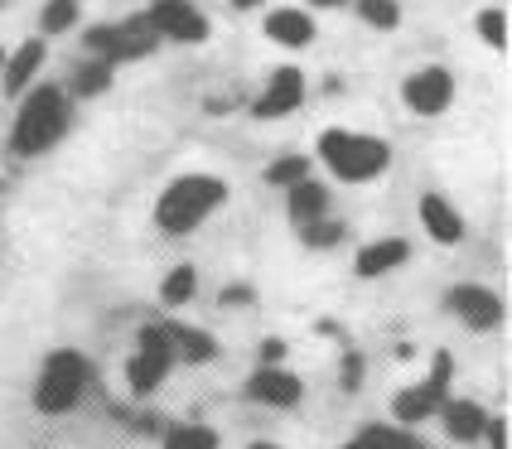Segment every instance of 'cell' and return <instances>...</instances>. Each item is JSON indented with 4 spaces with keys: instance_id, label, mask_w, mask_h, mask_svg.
Returning a JSON list of instances; mask_svg holds the SVG:
<instances>
[{
    "instance_id": "24",
    "label": "cell",
    "mask_w": 512,
    "mask_h": 449,
    "mask_svg": "<svg viewBox=\"0 0 512 449\" xmlns=\"http://www.w3.org/2000/svg\"><path fill=\"white\" fill-rule=\"evenodd\" d=\"M416 435H406L401 425H363V435H358V445L363 449H411Z\"/></svg>"
},
{
    "instance_id": "39",
    "label": "cell",
    "mask_w": 512,
    "mask_h": 449,
    "mask_svg": "<svg viewBox=\"0 0 512 449\" xmlns=\"http://www.w3.org/2000/svg\"><path fill=\"white\" fill-rule=\"evenodd\" d=\"M0 68H5V54H0Z\"/></svg>"
},
{
    "instance_id": "7",
    "label": "cell",
    "mask_w": 512,
    "mask_h": 449,
    "mask_svg": "<svg viewBox=\"0 0 512 449\" xmlns=\"http://www.w3.org/2000/svg\"><path fill=\"white\" fill-rule=\"evenodd\" d=\"M145 20L155 25L160 39H170V44H203V39L213 34L208 15L194 10V0H150Z\"/></svg>"
},
{
    "instance_id": "32",
    "label": "cell",
    "mask_w": 512,
    "mask_h": 449,
    "mask_svg": "<svg viewBox=\"0 0 512 449\" xmlns=\"http://www.w3.org/2000/svg\"><path fill=\"white\" fill-rule=\"evenodd\" d=\"M285 358V343L281 338H261V367H276Z\"/></svg>"
},
{
    "instance_id": "30",
    "label": "cell",
    "mask_w": 512,
    "mask_h": 449,
    "mask_svg": "<svg viewBox=\"0 0 512 449\" xmlns=\"http://www.w3.org/2000/svg\"><path fill=\"white\" fill-rule=\"evenodd\" d=\"M363 372H368V367H363V353H358V348H348V353H343V363H339V387L343 392H358V387H363Z\"/></svg>"
},
{
    "instance_id": "20",
    "label": "cell",
    "mask_w": 512,
    "mask_h": 449,
    "mask_svg": "<svg viewBox=\"0 0 512 449\" xmlns=\"http://www.w3.org/2000/svg\"><path fill=\"white\" fill-rule=\"evenodd\" d=\"M435 411H440V406H435L421 387H411V392H401L397 401H392V416H397V425H426Z\"/></svg>"
},
{
    "instance_id": "10",
    "label": "cell",
    "mask_w": 512,
    "mask_h": 449,
    "mask_svg": "<svg viewBox=\"0 0 512 449\" xmlns=\"http://www.w3.org/2000/svg\"><path fill=\"white\" fill-rule=\"evenodd\" d=\"M300 396H305L300 377H295V372H285L281 363L276 367H256L252 377H247V401H256V406L290 411V406H300Z\"/></svg>"
},
{
    "instance_id": "9",
    "label": "cell",
    "mask_w": 512,
    "mask_h": 449,
    "mask_svg": "<svg viewBox=\"0 0 512 449\" xmlns=\"http://www.w3.org/2000/svg\"><path fill=\"white\" fill-rule=\"evenodd\" d=\"M445 305H450V314H455L464 329H479V334H488V329H498L503 324V300L488 290V285H455L450 295H445Z\"/></svg>"
},
{
    "instance_id": "16",
    "label": "cell",
    "mask_w": 512,
    "mask_h": 449,
    "mask_svg": "<svg viewBox=\"0 0 512 449\" xmlns=\"http://www.w3.org/2000/svg\"><path fill=\"white\" fill-rule=\"evenodd\" d=\"M266 39H276L281 49H310L314 44L310 10H271L266 15Z\"/></svg>"
},
{
    "instance_id": "28",
    "label": "cell",
    "mask_w": 512,
    "mask_h": 449,
    "mask_svg": "<svg viewBox=\"0 0 512 449\" xmlns=\"http://www.w3.org/2000/svg\"><path fill=\"white\" fill-rule=\"evenodd\" d=\"M358 10H363V20H368L372 29H397L401 25L397 0H358Z\"/></svg>"
},
{
    "instance_id": "12",
    "label": "cell",
    "mask_w": 512,
    "mask_h": 449,
    "mask_svg": "<svg viewBox=\"0 0 512 449\" xmlns=\"http://www.w3.org/2000/svg\"><path fill=\"white\" fill-rule=\"evenodd\" d=\"M44 58H49L44 39H25L15 54L5 58V68H0V92L5 97H25L34 87V78H39V68H44Z\"/></svg>"
},
{
    "instance_id": "40",
    "label": "cell",
    "mask_w": 512,
    "mask_h": 449,
    "mask_svg": "<svg viewBox=\"0 0 512 449\" xmlns=\"http://www.w3.org/2000/svg\"><path fill=\"white\" fill-rule=\"evenodd\" d=\"M78 5H83V0H78Z\"/></svg>"
},
{
    "instance_id": "3",
    "label": "cell",
    "mask_w": 512,
    "mask_h": 449,
    "mask_svg": "<svg viewBox=\"0 0 512 449\" xmlns=\"http://www.w3.org/2000/svg\"><path fill=\"white\" fill-rule=\"evenodd\" d=\"M319 160L334 169V179H343V184H372L377 174L392 169V145L377 141V136H363V131L329 126L319 136Z\"/></svg>"
},
{
    "instance_id": "36",
    "label": "cell",
    "mask_w": 512,
    "mask_h": 449,
    "mask_svg": "<svg viewBox=\"0 0 512 449\" xmlns=\"http://www.w3.org/2000/svg\"><path fill=\"white\" fill-rule=\"evenodd\" d=\"M247 449H281V445H271V440H256V445H247Z\"/></svg>"
},
{
    "instance_id": "22",
    "label": "cell",
    "mask_w": 512,
    "mask_h": 449,
    "mask_svg": "<svg viewBox=\"0 0 512 449\" xmlns=\"http://www.w3.org/2000/svg\"><path fill=\"white\" fill-rule=\"evenodd\" d=\"M450 382H455V358H450V353H435V358H430V377L426 382H416V387L440 406V401L450 396Z\"/></svg>"
},
{
    "instance_id": "35",
    "label": "cell",
    "mask_w": 512,
    "mask_h": 449,
    "mask_svg": "<svg viewBox=\"0 0 512 449\" xmlns=\"http://www.w3.org/2000/svg\"><path fill=\"white\" fill-rule=\"evenodd\" d=\"M314 5H324V10H339L343 0H314Z\"/></svg>"
},
{
    "instance_id": "41",
    "label": "cell",
    "mask_w": 512,
    "mask_h": 449,
    "mask_svg": "<svg viewBox=\"0 0 512 449\" xmlns=\"http://www.w3.org/2000/svg\"><path fill=\"white\" fill-rule=\"evenodd\" d=\"M0 5H5V0H0Z\"/></svg>"
},
{
    "instance_id": "31",
    "label": "cell",
    "mask_w": 512,
    "mask_h": 449,
    "mask_svg": "<svg viewBox=\"0 0 512 449\" xmlns=\"http://www.w3.org/2000/svg\"><path fill=\"white\" fill-rule=\"evenodd\" d=\"M479 440H484L488 449H508V416H488Z\"/></svg>"
},
{
    "instance_id": "8",
    "label": "cell",
    "mask_w": 512,
    "mask_h": 449,
    "mask_svg": "<svg viewBox=\"0 0 512 449\" xmlns=\"http://www.w3.org/2000/svg\"><path fill=\"white\" fill-rule=\"evenodd\" d=\"M401 102H406L416 116H440L450 102H455V78H450V68H440V63L416 68V73L401 83Z\"/></svg>"
},
{
    "instance_id": "6",
    "label": "cell",
    "mask_w": 512,
    "mask_h": 449,
    "mask_svg": "<svg viewBox=\"0 0 512 449\" xmlns=\"http://www.w3.org/2000/svg\"><path fill=\"white\" fill-rule=\"evenodd\" d=\"M87 54L107 58V63H131V58H145L155 54V44H160V34H155V25L145 20V15H131V20H116V25H97L87 29Z\"/></svg>"
},
{
    "instance_id": "37",
    "label": "cell",
    "mask_w": 512,
    "mask_h": 449,
    "mask_svg": "<svg viewBox=\"0 0 512 449\" xmlns=\"http://www.w3.org/2000/svg\"><path fill=\"white\" fill-rule=\"evenodd\" d=\"M339 449H363V445H358V440H348V445H339Z\"/></svg>"
},
{
    "instance_id": "38",
    "label": "cell",
    "mask_w": 512,
    "mask_h": 449,
    "mask_svg": "<svg viewBox=\"0 0 512 449\" xmlns=\"http://www.w3.org/2000/svg\"><path fill=\"white\" fill-rule=\"evenodd\" d=\"M411 449H430V445H421V440H411Z\"/></svg>"
},
{
    "instance_id": "4",
    "label": "cell",
    "mask_w": 512,
    "mask_h": 449,
    "mask_svg": "<svg viewBox=\"0 0 512 449\" xmlns=\"http://www.w3.org/2000/svg\"><path fill=\"white\" fill-rule=\"evenodd\" d=\"M87 382H92V367H87L83 353H78V348H58V353H49L44 367H39L29 401H34L39 416H68L87 396Z\"/></svg>"
},
{
    "instance_id": "26",
    "label": "cell",
    "mask_w": 512,
    "mask_h": 449,
    "mask_svg": "<svg viewBox=\"0 0 512 449\" xmlns=\"http://www.w3.org/2000/svg\"><path fill=\"white\" fill-rule=\"evenodd\" d=\"M343 232H348V227L334 223V218H314V223L300 227V242H305V247H314V252H324V247H339Z\"/></svg>"
},
{
    "instance_id": "13",
    "label": "cell",
    "mask_w": 512,
    "mask_h": 449,
    "mask_svg": "<svg viewBox=\"0 0 512 449\" xmlns=\"http://www.w3.org/2000/svg\"><path fill=\"white\" fill-rule=\"evenodd\" d=\"M416 213H421V227L430 232V242H440V247L464 242V218H459V208L445 194H421Z\"/></svg>"
},
{
    "instance_id": "23",
    "label": "cell",
    "mask_w": 512,
    "mask_h": 449,
    "mask_svg": "<svg viewBox=\"0 0 512 449\" xmlns=\"http://www.w3.org/2000/svg\"><path fill=\"white\" fill-rule=\"evenodd\" d=\"M165 449H218V430H208V425H170L165 430Z\"/></svg>"
},
{
    "instance_id": "2",
    "label": "cell",
    "mask_w": 512,
    "mask_h": 449,
    "mask_svg": "<svg viewBox=\"0 0 512 449\" xmlns=\"http://www.w3.org/2000/svg\"><path fill=\"white\" fill-rule=\"evenodd\" d=\"M73 126V107H68V92L63 87H34L20 102V116H15V131H10V150L20 160H34V155H49Z\"/></svg>"
},
{
    "instance_id": "27",
    "label": "cell",
    "mask_w": 512,
    "mask_h": 449,
    "mask_svg": "<svg viewBox=\"0 0 512 449\" xmlns=\"http://www.w3.org/2000/svg\"><path fill=\"white\" fill-rule=\"evenodd\" d=\"M78 25V0H49L44 15H39V29L44 34H63V29Z\"/></svg>"
},
{
    "instance_id": "29",
    "label": "cell",
    "mask_w": 512,
    "mask_h": 449,
    "mask_svg": "<svg viewBox=\"0 0 512 449\" xmlns=\"http://www.w3.org/2000/svg\"><path fill=\"white\" fill-rule=\"evenodd\" d=\"M479 39H484L488 49H508V15H503L498 5L479 15Z\"/></svg>"
},
{
    "instance_id": "17",
    "label": "cell",
    "mask_w": 512,
    "mask_h": 449,
    "mask_svg": "<svg viewBox=\"0 0 512 449\" xmlns=\"http://www.w3.org/2000/svg\"><path fill=\"white\" fill-rule=\"evenodd\" d=\"M285 213H290V223L295 227L324 218V213H329V189H324L319 179H300V184H290V189H285Z\"/></svg>"
},
{
    "instance_id": "25",
    "label": "cell",
    "mask_w": 512,
    "mask_h": 449,
    "mask_svg": "<svg viewBox=\"0 0 512 449\" xmlns=\"http://www.w3.org/2000/svg\"><path fill=\"white\" fill-rule=\"evenodd\" d=\"M300 179H310V155H281L276 165L266 169V184H276V189H290Z\"/></svg>"
},
{
    "instance_id": "15",
    "label": "cell",
    "mask_w": 512,
    "mask_h": 449,
    "mask_svg": "<svg viewBox=\"0 0 512 449\" xmlns=\"http://www.w3.org/2000/svg\"><path fill=\"white\" fill-rule=\"evenodd\" d=\"M411 261V242H401V237H382V242H368L363 252L353 256V271L363 276V281H377V276H392Z\"/></svg>"
},
{
    "instance_id": "1",
    "label": "cell",
    "mask_w": 512,
    "mask_h": 449,
    "mask_svg": "<svg viewBox=\"0 0 512 449\" xmlns=\"http://www.w3.org/2000/svg\"><path fill=\"white\" fill-rule=\"evenodd\" d=\"M228 203V184L218 174H179L155 203V227L165 237H189L199 232L218 208Z\"/></svg>"
},
{
    "instance_id": "18",
    "label": "cell",
    "mask_w": 512,
    "mask_h": 449,
    "mask_svg": "<svg viewBox=\"0 0 512 449\" xmlns=\"http://www.w3.org/2000/svg\"><path fill=\"white\" fill-rule=\"evenodd\" d=\"M170 338H174V358H179V363H213V358H218V338L208 334V329L170 324Z\"/></svg>"
},
{
    "instance_id": "14",
    "label": "cell",
    "mask_w": 512,
    "mask_h": 449,
    "mask_svg": "<svg viewBox=\"0 0 512 449\" xmlns=\"http://www.w3.org/2000/svg\"><path fill=\"white\" fill-rule=\"evenodd\" d=\"M435 416L445 421V435H450L455 445H474V440L484 435V421H488L484 406H479V401H464V396H445Z\"/></svg>"
},
{
    "instance_id": "5",
    "label": "cell",
    "mask_w": 512,
    "mask_h": 449,
    "mask_svg": "<svg viewBox=\"0 0 512 449\" xmlns=\"http://www.w3.org/2000/svg\"><path fill=\"white\" fill-rule=\"evenodd\" d=\"M179 363L174 358V338H170V324H145L141 338H136V358L126 367V382L136 396H155L165 387L170 367Z\"/></svg>"
},
{
    "instance_id": "33",
    "label": "cell",
    "mask_w": 512,
    "mask_h": 449,
    "mask_svg": "<svg viewBox=\"0 0 512 449\" xmlns=\"http://www.w3.org/2000/svg\"><path fill=\"white\" fill-rule=\"evenodd\" d=\"M223 305H252V290L247 285H228L223 290Z\"/></svg>"
},
{
    "instance_id": "11",
    "label": "cell",
    "mask_w": 512,
    "mask_h": 449,
    "mask_svg": "<svg viewBox=\"0 0 512 449\" xmlns=\"http://www.w3.org/2000/svg\"><path fill=\"white\" fill-rule=\"evenodd\" d=\"M300 102H305V73H300V68H276L266 92L252 102V116L256 121H281V116H290Z\"/></svg>"
},
{
    "instance_id": "21",
    "label": "cell",
    "mask_w": 512,
    "mask_h": 449,
    "mask_svg": "<svg viewBox=\"0 0 512 449\" xmlns=\"http://www.w3.org/2000/svg\"><path fill=\"white\" fill-rule=\"evenodd\" d=\"M112 63H107V58H92V63H83V68H78V73H73V92H78V97H97V92H107V87H112Z\"/></svg>"
},
{
    "instance_id": "34",
    "label": "cell",
    "mask_w": 512,
    "mask_h": 449,
    "mask_svg": "<svg viewBox=\"0 0 512 449\" xmlns=\"http://www.w3.org/2000/svg\"><path fill=\"white\" fill-rule=\"evenodd\" d=\"M232 5H237V10H256L261 0H232Z\"/></svg>"
},
{
    "instance_id": "19",
    "label": "cell",
    "mask_w": 512,
    "mask_h": 449,
    "mask_svg": "<svg viewBox=\"0 0 512 449\" xmlns=\"http://www.w3.org/2000/svg\"><path fill=\"white\" fill-rule=\"evenodd\" d=\"M194 295H199V271H194V266H174L170 276H165V285H160V300L170 309L189 305Z\"/></svg>"
}]
</instances>
